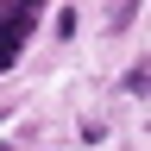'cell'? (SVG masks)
I'll return each mask as SVG.
<instances>
[{
	"label": "cell",
	"instance_id": "obj_5",
	"mask_svg": "<svg viewBox=\"0 0 151 151\" xmlns=\"http://www.w3.org/2000/svg\"><path fill=\"white\" fill-rule=\"evenodd\" d=\"M0 120H6V107H0Z\"/></svg>",
	"mask_w": 151,
	"mask_h": 151
},
{
	"label": "cell",
	"instance_id": "obj_4",
	"mask_svg": "<svg viewBox=\"0 0 151 151\" xmlns=\"http://www.w3.org/2000/svg\"><path fill=\"white\" fill-rule=\"evenodd\" d=\"M57 38H76V6H63V13H57V25H50Z\"/></svg>",
	"mask_w": 151,
	"mask_h": 151
},
{
	"label": "cell",
	"instance_id": "obj_3",
	"mask_svg": "<svg viewBox=\"0 0 151 151\" xmlns=\"http://www.w3.org/2000/svg\"><path fill=\"white\" fill-rule=\"evenodd\" d=\"M132 19H139V0H120V6H113V19H107V32H126Z\"/></svg>",
	"mask_w": 151,
	"mask_h": 151
},
{
	"label": "cell",
	"instance_id": "obj_2",
	"mask_svg": "<svg viewBox=\"0 0 151 151\" xmlns=\"http://www.w3.org/2000/svg\"><path fill=\"white\" fill-rule=\"evenodd\" d=\"M145 76H151V69H145V57H139V63H132V69L120 76V88L132 94V101H145Z\"/></svg>",
	"mask_w": 151,
	"mask_h": 151
},
{
	"label": "cell",
	"instance_id": "obj_1",
	"mask_svg": "<svg viewBox=\"0 0 151 151\" xmlns=\"http://www.w3.org/2000/svg\"><path fill=\"white\" fill-rule=\"evenodd\" d=\"M38 13H44V0H0V69H13L19 44L38 32Z\"/></svg>",
	"mask_w": 151,
	"mask_h": 151
}]
</instances>
